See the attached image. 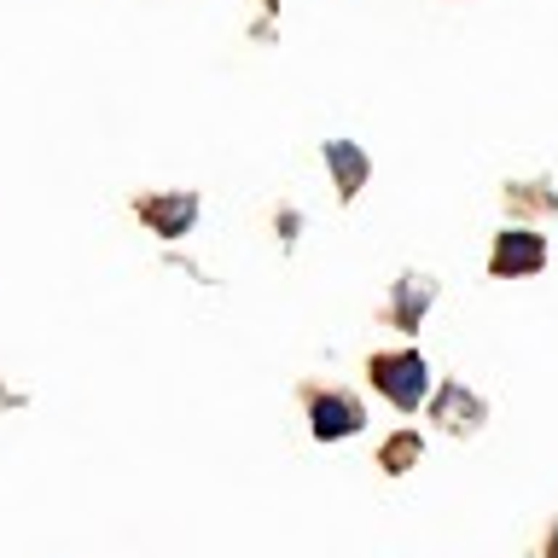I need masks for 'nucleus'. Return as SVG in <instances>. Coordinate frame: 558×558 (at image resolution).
<instances>
[{"instance_id":"1","label":"nucleus","mask_w":558,"mask_h":558,"mask_svg":"<svg viewBox=\"0 0 558 558\" xmlns=\"http://www.w3.org/2000/svg\"><path fill=\"white\" fill-rule=\"evenodd\" d=\"M373 384L396 401V408H418L425 390H430V366H425V355H378Z\"/></svg>"},{"instance_id":"2","label":"nucleus","mask_w":558,"mask_h":558,"mask_svg":"<svg viewBox=\"0 0 558 558\" xmlns=\"http://www.w3.org/2000/svg\"><path fill=\"white\" fill-rule=\"evenodd\" d=\"M541 262H547V244H541L535 233H500V244H495V274H535Z\"/></svg>"},{"instance_id":"3","label":"nucleus","mask_w":558,"mask_h":558,"mask_svg":"<svg viewBox=\"0 0 558 558\" xmlns=\"http://www.w3.org/2000/svg\"><path fill=\"white\" fill-rule=\"evenodd\" d=\"M361 430V408L349 396H314V436H355Z\"/></svg>"},{"instance_id":"4","label":"nucleus","mask_w":558,"mask_h":558,"mask_svg":"<svg viewBox=\"0 0 558 558\" xmlns=\"http://www.w3.org/2000/svg\"><path fill=\"white\" fill-rule=\"evenodd\" d=\"M140 216H146L163 239H174V233H186V227H192V216H198V198H192V192H181V198H146V204H140Z\"/></svg>"},{"instance_id":"5","label":"nucleus","mask_w":558,"mask_h":558,"mask_svg":"<svg viewBox=\"0 0 558 558\" xmlns=\"http://www.w3.org/2000/svg\"><path fill=\"white\" fill-rule=\"evenodd\" d=\"M326 163L338 169V192H343V198H355L361 181H366V157H361V146H349V140H326Z\"/></svg>"},{"instance_id":"6","label":"nucleus","mask_w":558,"mask_h":558,"mask_svg":"<svg viewBox=\"0 0 558 558\" xmlns=\"http://www.w3.org/2000/svg\"><path fill=\"white\" fill-rule=\"evenodd\" d=\"M430 296H436L430 279H401V291H396V320H401V326H413L418 314L430 308Z\"/></svg>"},{"instance_id":"7","label":"nucleus","mask_w":558,"mask_h":558,"mask_svg":"<svg viewBox=\"0 0 558 558\" xmlns=\"http://www.w3.org/2000/svg\"><path fill=\"white\" fill-rule=\"evenodd\" d=\"M413 453H418V442H413V436H396V442L384 448V465H390V471H401V460H413Z\"/></svg>"},{"instance_id":"8","label":"nucleus","mask_w":558,"mask_h":558,"mask_svg":"<svg viewBox=\"0 0 558 558\" xmlns=\"http://www.w3.org/2000/svg\"><path fill=\"white\" fill-rule=\"evenodd\" d=\"M553 558H558V535H553Z\"/></svg>"}]
</instances>
